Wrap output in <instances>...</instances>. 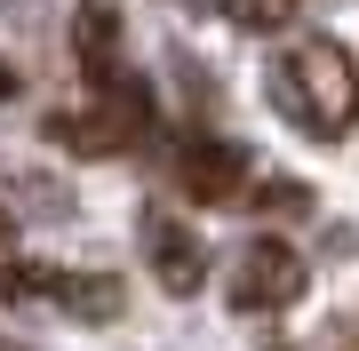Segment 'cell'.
<instances>
[{
	"instance_id": "6",
	"label": "cell",
	"mask_w": 359,
	"mask_h": 351,
	"mask_svg": "<svg viewBox=\"0 0 359 351\" xmlns=\"http://www.w3.org/2000/svg\"><path fill=\"white\" fill-rule=\"evenodd\" d=\"M56 303H65L72 319H120V280H104V272H56Z\"/></svg>"
},
{
	"instance_id": "1",
	"label": "cell",
	"mask_w": 359,
	"mask_h": 351,
	"mask_svg": "<svg viewBox=\"0 0 359 351\" xmlns=\"http://www.w3.org/2000/svg\"><path fill=\"white\" fill-rule=\"evenodd\" d=\"M264 88H271V112H280L287 128H304V136H320V144H335V136L351 128V112H359V64L335 48L327 32L287 40V48L271 56Z\"/></svg>"
},
{
	"instance_id": "11",
	"label": "cell",
	"mask_w": 359,
	"mask_h": 351,
	"mask_svg": "<svg viewBox=\"0 0 359 351\" xmlns=\"http://www.w3.org/2000/svg\"><path fill=\"white\" fill-rule=\"evenodd\" d=\"M0 351H25V343H8V336H0Z\"/></svg>"
},
{
	"instance_id": "2",
	"label": "cell",
	"mask_w": 359,
	"mask_h": 351,
	"mask_svg": "<svg viewBox=\"0 0 359 351\" xmlns=\"http://www.w3.org/2000/svg\"><path fill=\"white\" fill-rule=\"evenodd\" d=\"M304 296V256L287 240H248L231 256V312H287Z\"/></svg>"
},
{
	"instance_id": "3",
	"label": "cell",
	"mask_w": 359,
	"mask_h": 351,
	"mask_svg": "<svg viewBox=\"0 0 359 351\" xmlns=\"http://www.w3.org/2000/svg\"><path fill=\"white\" fill-rule=\"evenodd\" d=\"M144 256H152V280L168 287V296H200V280H208V240L192 232V223H176V216H144Z\"/></svg>"
},
{
	"instance_id": "8",
	"label": "cell",
	"mask_w": 359,
	"mask_h": 351,
	"mask_svg": "<svg viewBox=\"0 0 359 351\" xmlns=\"http://www.w3.org/2000/svg\"><path fill=\"white\" fill-rule=\"evenodd\" d=\"M240 32H287L295 25V0H216Z\"/></svg>"
},
{
	"instance_id": "7",
	"label": "cell",
	"mask_w": 359,
	"mask_h": 351,
	"mask_svg": "<svg viewBox=\"0 0 359 351\" xmlns=\"http://www.w3.org/2000/svg\"><path fill=\"white\" fill-rule=\"evenodd\" d=\"M0 303H56L48 263H0Z\"/></svg>"
},
{
	"instance_id": "5",
	"label": "cell",
	"mask_w": 359,
	"mask_h": 351,
	"mask_svg": "<svg viewBox=\"0 0 359 351\" xmlns=\"http://www.w3.org/2000/svg\"><path fill=\"white\" fill-rule=\"evenodd\" d=\"M72 56H80L88 80H112V64H120V8L112 0H88L72 16Z\"/></svg>"
},
{
	"instance_id": "9",
	"label": "cell",
	"mask_w": 359,
	"mask_h": 351,
	"mask_svg": "<svg viewBox=\"0 0 359 351\" xmlns=\"http://www.w3.org/2000/svg\"><path fill=\"white\" fill-rule=\"evenodd\" d=\"M8 96H16V64L0 56V104H8Z\"/></svg>"
},
{
	"instance_id": "4",
	"label": "cell",
	"mask_w": 359,
	"mask_h": 351,
	"mask_svg": "<svg viewBox=\"0 0 359 351\" xmlns=\"http://www.w3.org/2000/svg\"><path fill=\"white\" fill-rule=\"evenodd\" d=\"M176 184L192 200H231L248 184V144H224V136H176Z\"/></svg>"
},
{
	"instance_id": "10",
	"label": "cell",
	"mask_w": 359,
	"mask_h": 351,
	"mask_svg": "<svg viewBox=\"0 0 359 351\" xmlns=\"http://www.w3.org/2000/svg\"><path fill=\"white\" fill-rule=\"evenodd\" d=\"M8 240H16V216H0V247H8Z\"/></svg>"
}]
</instances>
